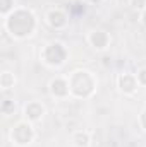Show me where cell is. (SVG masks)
<instances>
[{
  "mask_svg": "<svg viewBox=\"0 0 146 147\" xmlns=\"http://www.w3.org/2000/svg\"><path fill=\"white\" fill-rule=\"evenodd\" d=\"M46 21H48V24H50L53 29H64V28L67 26V22H69L67 14H65L64 10H60V9L50 10L48 16H46Z\"/></svg>",
  "mask_w": 146,
  "mask_h": 147,
  "instance_id": "obj_8",
  "label": "cell"
},
{
  "mask_svg": "<svg viewBox=\"0 0 146 147\" xmlns=\"http://www.w3.org/2000/svg\"><path fill=\"white\" fill-rule=\"evenodd\" d=\"M16 111V103L12 99H3L2 101V113L3 115H10Z\"/></svg>",
  "mask_w": 146,
  "mask_h": 147,
  "instance_id": "obj_13",
  "label": "cell"
},
{
  "mask_svg": "<svg viewBox=\"0 0 146 147\" xmlns=\"http://www.w3.org/2000/svg\"><path fill=\"white\" fill-rule=\"evenodd\" d=\"M24 115H26L28 121H38V120L43 118V115H45V108H43L41 103H38V101H31V103H28V105L24 106Z\"/></svg>",
  "mask_w": 146,
  "mask_h": 147,
  "instance_id": "obj_9",
  "label": "cell"
},
{
  "mask_svg": "<svg viewBox=\"0 0 146 147\" xmlns=\"http://www.w3.org/2000/svg\"><path fill=\"white\" fill-rule=\"evenodd\" d=\"M86 2H89V3H100L102 0H86Z\"/></svg>",
  "mask_w": 146,
  "mask_h": 147,
  "instance_id": "obj_17",
  "label": "cell"
},
{
  "mask_svg": "<svg viewBox=\"0 0 146 147\" xmlns=\"http://www.w3.org/2000/svg\"><path fill=\"white\" fill-rule=\"evenodd\" d=\"M139 19H141V24L146 28V7L143 9V12H141V17H139Z\"/></svg>",
  "mask_w": 146,
  "mask_h": 147,
  "instance_id": "obj_16",
  "label": "cell"
},
{
  "mask_svg": "<svg viewBox=\"0 0 146 147\" xmlns=\"http://www.w3.org/2000/svg\"><path fill=\"white\" fill-rule=\"evenodd\" d=\"M50 92L55 98H67L71 94V87H69V79L65 77H55L50 82Z\"/></svg>",
  "mask_w": 146,
  "mask_h": 147,
  "instance_id": "obj_6",
  "label": "cell"
},
{
  "mask_svg": "<svg viewBox=\"0 0 146 147\" xmlns=\"http://www.w3.org/2000/svg\"><path fill=\"white\" fill-rule=\"evenodd\" d=\"M139 125L146 130V110H143L141 111V115H139Z\"/></svg>",
  "mask_w": 146,
  "mask_h": 147,
  "instance_id": "obj_15",
  "label": "cell"
},
{
  "mask_svg": "<svg viewBox=\"0 0 146 147\" xmlns=\"http://www.w3.org/2000/svg\"><path fill=\"white\" fill-rule=\"evenodd\" d=\"M67 58V50L62 43L53 41L50 45H46L41 51V60L50 65V67H60Z\"/></svg>",
  "mask_w": 146,
  "mask_h": 147,
  "instance_id": "obj_3",
  "label": "cell"
},
{
  "mask_svg": "<svg viewBox=\"0 0 146 147\" xmlns=\"http://www.w3.org/2000/svg\"><path fill=\"white\" fill-rule=\"evenodd\" d=\"M14 9V0H0V12L2 16H9V12Z\"/></svg>",
  "mask_w": 146,
  "mask_h": 147,
  "instance_id": "obj_12",
  "label": "cell"
},
{
  "mask_svg": "<svg viewBox=\"0 0 146 147\" xmlns=\"http://www.w3.org/2000/svg\"><path fill=\"white\" fill-rule=\"evenodd\" d=\"M10 139L16 146H28L35 139V130L28 121H19L10 130Z\"/></svg>",
  "mask_w": 146,
  "mask_h": 147,
  "instance_id": "obj_4",
  "label": "cell"
},
{
  "mask_svg": "<svg viewBox=\"0 0 146 147\" xmlns=\"http://www.w3.org/2000/svg\"><path fill=\"white\" fill-rule=\"evenodd\" d=\"M14 84H16V77L12 75L10 72H2L0 75V86H2V89H10V87H14Z\"/></svg>",
  "mask_w": 146,
  "mask_h": 147,
  "instance_id": "obj_11",
  "label": "cell"
},
{
  "mask_svg": "<svg viewBox=\"0 0 146 147\" xmlns=\"http://www.w3.org/2000/svg\"><path fill=\"white\" fill-rule=\"evenodd\" d=\"M89 43H91V46L95 48V50H98V51H103V50H107L110 45V36L107 31H103V29H96V31H93L91 34H89Z\"/></svg>",
  "mask_w": 146,
  "mask_h": 147,
  "instance_id": "obj_7",
  "label": "cell"
},
{
  "mask_svg": "<svg viewBox=\"0 0 146 147\" xmlns=\"http://www.w3.org/2000/svg\"><path fill=\"white\" fill-rule=\"evenodd\" d=\"M119 89L124 92V94H134L139 87V82L136 79V74H120L119 75Z\"/></svg>",
  "mask_w": 146,
  "mask_h": 147,
  "instance_id": "obj_5",
  "label": "cell"
},
{
  "mask_svg": "<svg viewBox=\"0 0 146 147\" xmlns=\"http://www.w3.org/2000/svg\"><path fill=\"white\" fill-rule=\"evenodd\" d=\"M91 142V137L86 130H81V132H76L72 135V144L76 147H88Z\"/></svg>",
  "mask_w": 146,
  "mask_h": 147,
  "instance_id": "obj_10",
  "label": "cell"
},
{
  "mask_svg": "<svg viewBox=\"0 0 146 147\" xmlns=\"http://www.w3.org/2000/svg\"><path fill=\"white\" fill-rule=\"evenodd\" d=\"M67 79H69L71 96L79 98V99H88L93 96L96 89V80L88 70H76Z\"/></svg>",
  "mask_w": 146,
  "mask_h": 147,
  "instance_id": "obj_2",
  "label": "cell"
},
{
  "mask_svg": "<svg viewBox=\"0 0 146 147\" xmlns=\"http://www.w3.org/2000/svg\"><path fill=\"white\" fill-rule=\"evenodd\" d=\"M136 79H138V82H139V86H141V87H146V67H143V69H139V70H138Z\"/></svg>",
  "mask_w": 146,
  "mask_h": 147,
  "instance_id": "obj_14",
  "label": "cell"
},
{
  "mask_svg": "<svg viewBox=\"0 0 146 147\" xmlns=\"http://www.w3.org/2000/svg\"><path fill=\"white\" fill-rule=\"evenodd\" d=\"M5 29L16 39L28 38L36 29V17L29 9H16L5 17Z\"/></svg>",
  "mask_w": 146,
  "mask_h": 147,
  "instance_id": "obj_1",
  "label": "cell"
}]
</instances>
